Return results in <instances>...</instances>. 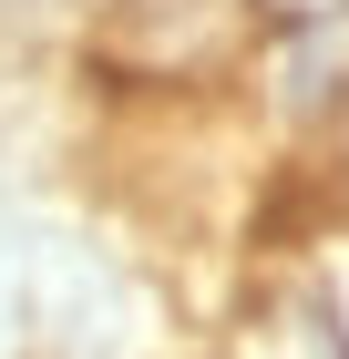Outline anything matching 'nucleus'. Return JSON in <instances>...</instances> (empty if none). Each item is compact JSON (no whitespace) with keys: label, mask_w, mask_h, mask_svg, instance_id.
<instances>
[{"label":"nucleus","mask_w":349,"mask_h":359,"mask_svg":"<svg viewBox=\"0 0 349 359\" xmlns=\"http://www.w3.org/2000/svg\"><path fill=\"white\" fill-rule=\"evenodd\" d=\"M257 0H103L72 41V72L113 93V103H226L257 41Z\"/></svg>","instance_id":"obj_1"},{"label":"nucleus","mask_w":349,"mask_h":359,"mask_svg":"<svg viewBox=\"0 0 349 359\" xmlns=\"http://www.w3.org/2000/svg\"><path fill=\"white\" fill-rule=\"evenodd\" d=\"M237 113L277 154H349V0L268 11L237 72Z\"/></svg>","instance_id":"obj_2"},{"label":"nucleus","mask_w":349,"mask_h":359,"mask_svg":"<svg viewBox=\"0 0 349 359\" xmlns=\"http://www.w3.org/2000/svg\"><path fill=\"white\" fill-rule=\"evenodd\" d=\"M103 0H0V52H62L72 62L82 21H93Z\"/></svg>","instance_id":"obj_3"},{"label":"nucleus","mask_w":349,"mask_h":359,"mask_svg":"<svg viewBox=\"0 0 349 359\" xmlns=\"http://www.w3.org/2000/svg\"><path fill=\"white\" fill-rule=\"evenodd\" d=\"M257 11H329V0H257Z\"/></svg>","instance_id":"obj_4"}]
</instances>
